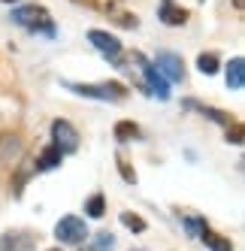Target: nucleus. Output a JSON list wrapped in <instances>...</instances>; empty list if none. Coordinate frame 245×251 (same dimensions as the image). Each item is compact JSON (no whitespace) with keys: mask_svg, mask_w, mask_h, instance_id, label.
I'll use <instances>...</instances> for the list:
<instances>
[{"mask_svg":"<svg viewBox=\"0 0 245 251\" xmlns=\"http://www.w3.org/2000/svg\"><path fill=\"white\" fill-rule=\"evenodd\" d=\"M12 25L24 27L27 33H37V37H46V40H55L58 37V27H55V19L49 15L46 6H37V3H27V6H19L12 9Z\"/></svg>","mask_w":245,"mask_h":251,"instance_id":"f257e3e1","label":"nucleus"},{"mask_svg":"<svg viewBox=\"0 0 245 251\" xmlns=\"http://www.w3.org/2000/svg\"><path fill=\"white\" fill-rule=\"evenodd\" d=\"M70 91H76L79 97H94V100H124L127 88L121 82H100V85H82V82H70Z\"/></svg>","mask_w":245,"mask_h":251,"instance_id":"f03ea898","label":"nucleus"},{"mask_svg":"<svg viewBox=\"0 0 245 251\" xmlns=\"http://www.w3.org/2000/svg\"><path fill=\"white\" fill-rule=\"evenodd\" d=\"M55 236L64 245H82L85 236H88V227H85V221L76 218V215H67V218H61L55 224Z\"/></svg>","mask_w":245,"mask_h":251,"instance_id":"7ed1b4c3","label":"nucleus"},{"mask_svg":"<svg viewBox=\"0 0 245 251\" xmlns=\"http://www.w3.org/2000/svg\"><path fill=\"white\" fill-rule=\"evenodd\" d=\"M51 146H55L61 154H73L79 149V133L70 121L58 118L55 124H51Z\"/></svg>","mask_w":245,"mask_h":251,"instance_id":"20e7f679","label":"nucleus"},{"mask_svg":"<svg viewBox=\"0 0 245 251\" xmlns=\"http://www.w3.org/2000/svg\"><path fill=\"white\" fill-rule=\"evenodd\" d=\"M133 61L139 64V70H143V76H146V82H148V88H151V94H157L161 100H167V97H170V82L157 73V67H154L148 58H143L139 51L133 55Z\"/></svg>","mask_w":245,"mask_h":251,"instance_id":"39448f33","label":"nucleus"},{"mask_svg":"<svg viewBox=\"0 0 245 251\" xmlns=\"http://www.w3.org/2000/svg\"><path fill=\"white\" fill-rule=\"evenodd\" d=\"M88 40H91V46H94L106 61L121 64V43L112 37L109 30H88Z\"/></svg>","mask_w":245,"mask_h":251,"instance_id":"423d86ee","label":"nucleus"},{"mask_svg":"<svg viewBox=\"0 0 245 251\" xmlns=\"http://www.w3.org/2000/svg\"><path fill=\"white\" fill-rule=\"evenodd\" d=\"M154 67H157V73H161L167 82H182L185 79V64H182L179 55H172V51H157Z\"/></svg>","mask_w":245,"mask_h":251,"instance_id":"0eeeda50","label":"nucleus"},{"mask_svg":"<svg viewBox=\"0 0 245 251\" xmlns=\"http://www.w3.org/2000/svg\"><path fill=\"white\" fill-rule=\"evenodd\" d=\"M157 19H161L164 25H185L188 22V9L176 6V0H161V12H157Z\"/></svg>","mask_w":245,"mask_h":251,"instance_id":"6e6552de","label":"nucleus"},{"mask_svg":"<svg viewBox=\"0 0 245 251\" xmlns=\"http://www.w3.org/2000/svg\"><path fill=\"white\" fill-rule=\"evenodd\" d=\"M0 251H33V236L30 233H3Z\"/></svg>","mask_w":245,"mask_h":251,"instance_id":"1a4fd4ad","label":"nucleus"},{"mask_svg":"<svg viewBox=\"0 0 245 251\" xmlns=\"http://www.w3.org/2000/svg\"><path fill=\"white\" fill-rule=\"evenodd\" d=\"M185 106H188V109H197V112L206 115L209 121L224 124V127H230V124H233V118L227 115V112H221V109H215V106H203V103H197V100H185Z\"/></svg>","mask_w":245,"mask_h":251,"instance_id":"9d476101","label":"nucleus"},{"mask_svg":"<svg viewBox=\"0 0 245 251\" xmlns=\"http://www.w3.org/2000/svg\"><path fill=\"white\" fill-rule=\"evenodd\" d=\"M242 85H245V61L242 58H233L230 64H227V88L239 91Z\"/></svg>","mask_w":245,"mask_h":251,"instance_id":"9b49d317","label":"nucleus"},{"mask_svg":"<svg viewBox=\"0 0 245 251\" xmlns=\"http://www.w3.org/2000/svg\"><path fill=\"white\" fill-rule=\"evenodd\" d=\"M61 160H64V154H61L55 146H49V149L37 157V164H33V167H37V173H49V170H55Z\"/></svg>","mask_w":245,"mask_h":251,"instance_id":"f8f14e48","label":"nucleus"},{"mask_svg":"<svg viewBox=\"0 0 245 251\" xmlns=\"http://www.w3.org/2000/svg\"><path fill=\"white\" fill-rule=\"evenodd\" d=\"M200 239H203V245H206V248H212V251H233L230 239H224V236H218V233H215V230H209V227H203V233H200Z\"/></svg>","mask_w":245,"mask_h":251,"instance_id":"ddd939ff","label":"nucleus"},{"mask_svg":"<svg viewBox=\"0 0 245 251\" xmlns=\"http://www.w3.org/2000/svg\"><path fill=\"white\" fill-rule=\"evenodd\" d=\"M139 136V127L133 121H118L115 124V139H121V142H130V139H136Z\"/></svg>","mask_w":245,"mask_h":251,"instance_id":"4468645a","label":"nucleus"},{"mask_svg":"<svg viewBox=\"0 0 245 251\" xmlns=\"http://www.w3.org/2000/svg\"><path fill=\"white\" fill-rule=\"evenodd\" d=\"M197 67H200V73H206V76L218 73V55L206 51V55H200V58H197Z\"/></svg>","mask_w":245,"mask_h":251,"instance_id":"2eb2a0df","label":"nucleus"},{"mask_svg":"<svg viewBox=\"0 0 245 251\" xmlns=\"http://www.w3.org/2000/svg\"><path fill=\"white\" fill-rule=\"evenodd\" d=\"M85 212L91 215V218H103V212H106V200H103V194H94L88 203H85Z\"/></svg>","mask_w":245,"mask_h":251,"instance_id":"dca6fc26","label":"nucleus"},{"mask_svg":"<svg viewBox=\"0 0 245 251\" xmlns=\"http://www.w3.org/2000/svg\"><path fill=\"white\" fill-rule=\"evenodd\" d=\"M121 224L130 227V230H136V233H143V230H146V221L139 218V215H130V212H121Z\"/></svg>","mask_w":245,"mask_h":251,"instance_id":"f3484780","label":"nucleus"},{"mask_svg":"<svg viewBox=\"0 0 245 251\" xmlns=\"http://www.w3.org/2000/svg\"><path fill=\"white\" fill-rule=\"evenodd\" d=\"M227 142H233V146H242V124H230L227 127Z\"/></svg>","mask_w":245,"mask_h":251,"instance_id":"a211bd4d","label":"nucleus"},{"mask_svg":"<svg viewBox=\"0 0 245 251\" xmlns=\"http://www.w3.org/2000/svg\"><path fill=\"white\" fill-rule=\"evenodd\" d=\"M118 170H121V176H124V182H130V185L136 182V173L127 167V160H124V157H118Z\"/></svg>","mask_w":245,"mask_h":251,"instance_id":"6ab92c4d","label":"nucleus"},{"mask_svg":"<svg viewBox=\"0 0 245 251\" xmlns=\"http://www.w3.org/2000/svg\"><path fill=\"white\" fill-rule=\"evenodd\" d=\"M185 227L191 230V236H200V233H203V227H206V224H203L200 218H185Z\"/></svg>","mask_w":245,"mask_h":251,"instance_id":"aec40b11","label":"nucleus"},{"mask_svg":"<svg viewBox=\"0 0 245 251\" xmlns=\"http://www.w3.org/2000/svg\"><path fill=\"white\" fill-rule=\"evenodd\" d=\"M97 236H100V239H97V248H100V251H112L115 239L109 236V233H97Z\"/></svg>","mask_w":245,"mask_h":251,"instance_id":"412c9836","label":"nucleus"},{"mask_svg":"<svg viewBox=\"0 0 245 251\" xmlns=\"http://www.w3.org/2000/svg\"><path fill=\"white\" fill-rule=\"evenodd\" d=\"M76 3H88V6H97V0H76Z\"/></svg>","mask_w":245,"mask_h":251,"instance_id":"4be33fe9","label":"nucleus"},{"mask_svg":"<svg viewBox=\"0 0 245 251\" xmlns=\"http://www.w3.org/2000/svg\"><path fill=\"white\" fill-rule=\"evenodd\" d=\"M6 3H12V0H6Z\"/></svg>","mask_w":245,"mask_h":251,"instance_id":"5701e85b","label":"nucleus"}]
</instances>
